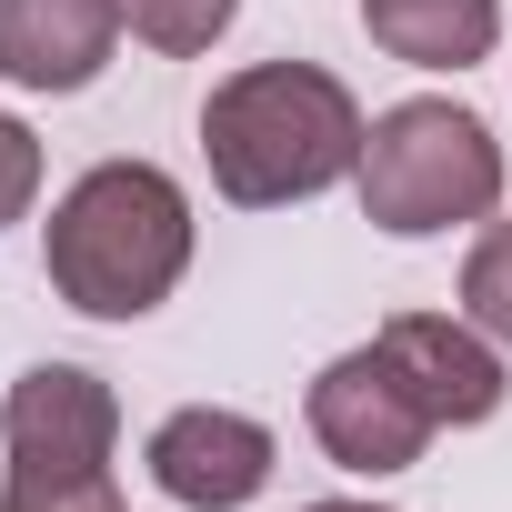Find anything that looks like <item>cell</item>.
<instances>
[{"mask_svg": "<svg viewBox=\"0 0 512 512\" xmlns=\"http://www.w3.org/2000/svg\"><path fill=\"white\" fill-rule=\"evenodd\" d=\"M0 442H11V462H111L121 402L81 362H31L0 402Z\"/></svg>", "mask_w": 512, "mask_h": 512, "instance_id": "cell-6", "label": "cell"}, {"mask_svg": "<svg viewBox=\"0 0 512 512\" xmlns=\"http://www.w3.org/2000/svg\"><path fill=\"white\" fill-rule=\"evenodd\" d=\"M382 352H392V372L422 392L432 422H492L502 392H512L492 332H472V322H452V312H392V322H382Z\"/></svg>", "mask_w": 512, "mask_h": 512, "instance_id": "cell-8", "label": "cell"}, {"mask_svg": "<svg viewBox=\"0 0 512 512\" xmlns=\"http://www.w3.org/2000/svg\"><path fill=\"white\" fill-rule=\"evenodd\" d=\"M362 101L312 71V61H251L231 71L211 101H201V151H211V181L221 201L241 211H282V201H312L332 181L362 171Z\"/></svg>", "mask_w": 512, "mask_h": 512, "instance_id": "cell-1", "label": "cell"}, {"mask_svg": "<svg viewBox=\"0 0 512 512\" xmlns=\"http://www.w3.org/2000/svg\"><path fill=\"white\" fill-rule=\"evenodd\" d=\"M0 512H131L111 462H11Z\"/></svg>", "mask_w": 512, "mask_h": 512, "instance_id": "cell-10", "label": "cell"}, {"mask_svg": "<svg viewBox=\"0 0 512 512\" xmlns=\"http://www.w3.org/2000/svg\"><path fill=\"white\" fill-rule=\"evenodd\" d=\"M352 181H362V211L392 241H422V231L482 221L502 201V141L462 101H392L362 131V171Z\"/></svg>", "mask_w": 512, "mask_h": 512, "instance_id": "cell-3", "label": "cell"}, {"mask_svg": "<svg viewBox=\"0 0 512 512\" xmlns=\"http://www.w3.org/2000/svg\"><path fill=\"white\" fill-rule=\"evenodd\" d=\"M432 432H442V422L422 412V392L392 372L382 342L342 352V362L312 382V442H322L342 472H412Z\"/></svg>", "mask_w": 512, "mask_h": 512, "instance_id": "cell-4", "label": "cell"}, {"mask_svg": "<svg viewBox=\"0 0 512 512\" xmlns=\"http://www.w3.org/2000/svg\"><path fill=\"white\" fill-rule=\"evenodd\" d=\"M231 11L241 0H121V31L141 51H161V61H191V51H211L231 31Z\"/></svg>", "mask_w": 512, "mask_h": 512, "instance_id": "cell-11", "label": "cell"}, {"mask_svg": "<svg viewBox=\"0 0 512 512\" xmlns=\"http://www.w3.org/2000/svg\"><path fill=\"white\" fill-rule=\"evenodd\" d=\"M41 272L71 312L91 322H141L171 302V282L191 272V201L171 171L151 161H101L61 191L51 211V251Z\"/></svg>", "mask_w": 512, "mask_h": 512, "instance_id": "cell-2", "label": "cell"}, {"mask_svg": "<svg viewBox=\"0 0 512 512\" xmlns=\"http://www.w3.org/2000/svg\"><path fill=\"white\" fill-rule=\"evenodd\" d=\"M302 512H382V502H302Z\"/></svg>", "mask_w": 512, "mask_h": 512, "instance_id": "cell-14", "label": "cell"}, {"mask_svg": "<svg viewBox=\"0 0 512 512\" xmlns=\"http://www.w3.org/2000/svg\"><path fill=\"white\" fill-rule=\"evenodd\" d=\"M362 31L412 71H472L502 41V0H362Z\"/></svg>", "mask_w": 512, "mask_h": 512, "instance_id": "cell-9", "label": "cell"}, {"mask_svg": "<svg viewBox=\"0 0 512 512\" xmlns=\"http://www.w3.org/2000/svg\"><path fill=\"white\" fill-rule=\"evenodd\" d=\"M121 41V0H0V81L11 91H91Z\"/></svg>", "mask_w": 512, "mask_h": 512, "instance_id": "cell-7", "label": "cell"}, {"mask_svg": "<svg viewBox=\"0 0 512 512\" xmlns=\"http://www.w3.org/2000/svg\"><path fill=\"white\" fill-rule=\"evenodd\" d=\"M151 482L181 502V512H241L251 492L272 482V432L251 412H221V402H191L151 432Z\"/></svg>", "mask_w": 512, "mask_h": 512, "instance_id": "cell-5", "label": "cell"}, {"mask_svg": "<svg viewBox=\"0 0 512 512\" xmlns=\"http://www.w3.org/2000/svg\"><path fill=\"white\" fill-rule=\"evenodd\" d=\"M462 312H472V332H492V342L512 352V221H492V231L472 241V262H462Z\"/></svg>", "mask_w": 512, "mask_h": 512, "instance_id": "cell-12", "label": "cell"}, {"mask_svg": "<svg viewBox=\"0 0 512 512\" xmlns=\"http://www.w3.org/2000/svg\"><path fill=\"white\" fill-rule=\"evenodd\" d=\"M31 201H41V141H31L11 111H0V231H11Z\"/></svg>", "mask_w": 512, "mask_h": 512, "instance_id": "cell-13", "label": "cell"}]
</instances>
